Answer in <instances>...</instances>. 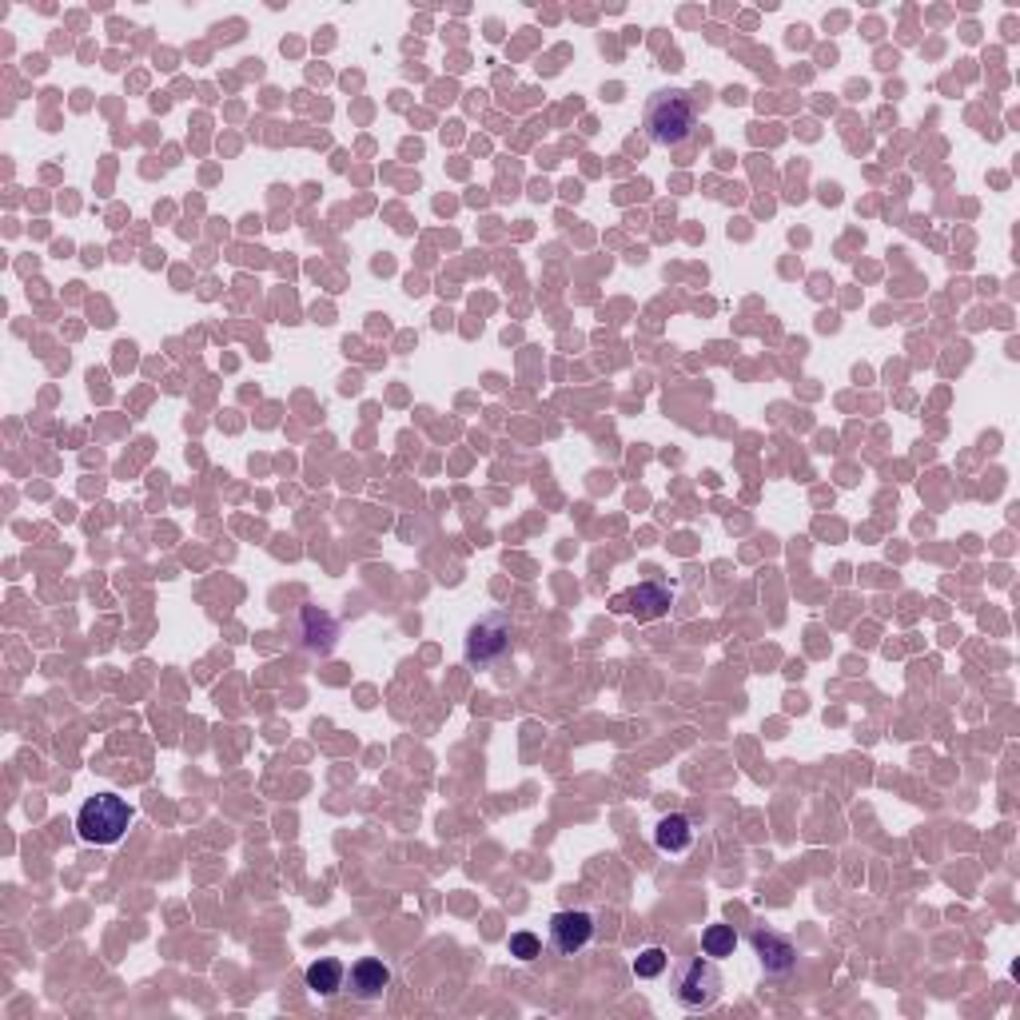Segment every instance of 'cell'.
I'll return each mask as SVG.
<instances>
[{
    "label": "cell",
    "instance_id": "8fae6325",
    "mask_svg": "<svg viewBox=\"0 0 1020 1020\" xmlns=\"http://www.w3.org/2000/svg\"><path fill=\"white\" fill-rule=\"evenodd\" d=\"M734 949H737L734 925H710V929L702 932V953L713 956V961H722V956H734Z\"/></svg>",
    "mask_w": 1020,
    "mask_h": 1020
},
{
    "label": "cell",
    "instance_id": "30bf717a",
    "mask_svg": "<svg viewBox=\"0 0 1020 1020\" xmlns=\"http://www.w3.org/2000/svg\"><path fill=\"white\" fill-rule=\"evenodd\" d=\"M308 988L316 993V997H335L343 988V981H347V969L340 965V961H331V956H323V961H316V965H308Z\"/></svg>",
    "mask_w": 1020,
    "mask_h": 1020
},
{
    "label": "cell",
    "instance_id": "3957f363",
    "mask_svg": "<svg viewBox=\"0 0 1020 1020\" xmlns=\"http://www.w3.org/2000/svg\"><path fill=\"white\" fill-rule=\"evenodd\" d=\"M674 997H678L681 1009H694V1012L713 1009V1005H718V997H722V973H718V965H713V956L710 961L698 956V961L686 965V973L678 976Z\"/></svg>",
    "mask_w": 1020,
    "mask_h": 1020
},
{
    "label": "cell",
    "instance_id": "6da1fadb",
    "mask_svg": "<svg viewBox=\"0 0 1020 1020\" xmlns=\"http://www.w3.org/2000/svg\"><path fill=\"white\" fill-rule=\"evenodd\" d=\"M642 128H646V140L658 144V148H681L698 133V104H694L690 92L666 89L654 92L646 100V112H642Z\"/></svg>",
    "mask_w": 1020,
    "mask_h": 1020
},
{
    "label": "cell",
    "instance_id": "7a4b0ae2",
    "mask_svg": "<svg viewBox=\"0 0 1020 1020\" xmlns=\"http://www.w3.org/2000/svg\"><path fill=\"white\" fill-rule=\"evenodd\" d=\"M133 825V810L121 793H92L77 813V834L84 845H116Z\"/></svg>",
    "mask_w": 1020,
    "mask_h": 1020
},
{
    "label": "cell",
    "instance_id": "52a82bcc",
    "mask_svg": "<svg viewBox=\"0 0 1020 1020\" xmlns=\"http://www.w3.org/2000/svg\"><path fill=\"white\" fill-rule=\"evenodd\" d=\"M615 606L618 610H630L638 622H654V618H662L669 610V591L658 586V582H642V586H634L630 594L615 598Z\"/></svg>",
    "mask_w": 1020,
    "mask_h": 1020
},
{
    "label": "cell",
    "instance_id": "8992f818",
    "mask_svg": "<svg viewBox=\"0 0 1020 1020\" xmlns=\"http://www.w3.org/2000/svg\"><path fill=\"white\" fill-rule=\"evenodd\" d=\"M749 944H754V953H757V961H761V969H766V976H790L793 969H798V949H793L790 937L769 932V929H754Z\"/></svg>",
    "mask_w": 1020,
    "mask_h": 1020
},
{
    "label": "cell",
    "instance_id": "7c38bea8",
    "mask_svg": "<svg viewBox=\"0 0 1020 1020\" xmlns=\"http://www.w3.org/2000/svg\"><path fill=\"white\" fill-rule=\"evenodd\" d=\"M666 969H669V953L662 949V944H650V949H642V953L634 956L638 981H654V976H662Z\"/></svg>",
    "mask_w": 1020,
    "mask_h": 1020
},
{
    "label": "cell",
    "instance_id": "5b68a950",
    "mask_svg": "<svg viewBox=\"0 0 1020 1020\" xmlns=\"http://www.w3.org/2000/svg\"><path fill=\"white\" fill-rule=\"evenodd\" d=\"M506 650H511V622L503 615L483 618L479 626H471V634H467V658L471 662L491 666V662L503 658Z\"/></svg>",
    "mask_w": 1020,
    "mask_h": 1020
},
{
    "label": "cell",
    "instance_id": "4fadbf2b",
    "mask_svg": "<svg viewBox=\"0 0 1020 1020\" xmlns=\"http://www.w3.org/2000/svg\"><path fill=\"white\" fill-rule=\"evenodd\" d=\"M511 956L535 961V956H542V941H538L535 932H515V937H511Z\"/></svg>",
    "mask_w": 1020,
    "mask_h": 1020
},
{
    "label": "cell",
    "instance_id": "ba28073f",
    "mask_svg": "<svg viewBox=\"0 0 1020 1020\" xmlns=\"http://www.w3.org/2000/svg\"><path fill=\"white\" fill-rule=\"evenodd\" d=\"M391 988V969L379 956H363L352 965V993L359 1000H379Z\"/></svg>",
    "mask_w": 1020,
    "mask_h": 1020
},
{
    "label": "cell",
    "instance_id": "9c48e42d",
    "mask_svg": "<svg viewBox=\"0 0 1020 1020\" xmlns=\"http://www.w3.org/2000/svg\"><path fill=\"white\" fill-rule=\"evenodd\" d=\"M654 845H658L662 853H686L694 845V822L686 813H666L654 825Z\"/></svg>",
    "mask_w": 1020,
    "mask_h": 1020
},
{
    "label": "cell",
    "instance_id": "277c9868",
    "mask_svg": "<svg viewBox=\"0 0 1020 1020\" xmlns=\"http://www.w3.org/2000/svg\"><path fill=\"white\" fill-rule=\"evenodd\" d=\"M594 913L586 909H562L550 917V944H554V953L559 956H578L591 949L594 941Z\"/></svg>",
    "mask_w": 1020,
    "mask_h": 1020
}]
</instances>
